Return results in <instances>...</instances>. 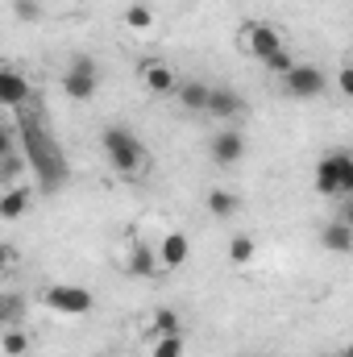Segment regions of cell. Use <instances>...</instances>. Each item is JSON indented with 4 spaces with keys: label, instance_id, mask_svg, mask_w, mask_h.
<instances>
[{
    "label": "cell",
    "instance_id": "6da1fadb",
    "mask_svg": "<svg viewBox=\"0 0 353 357\" xmlns=\"http://www.w3.org/2000/svg\"><path fill=\"white\" fill-rule=\"evenodd\" d=\"M100 154L112 167V175H121V178H142L150 171V150L125 125H104L100 129Z\"/></svg>",
    "mask_w": 353,
    "mask_h": 357
},
{
    "label": "cell",
    "instance_id": "7a4b0ae2",
    "mask_svg": "<svg viewBox=\"0 0 353 357\" xmlns=\"http://www.w3.org/2000/svg\"><path fill=\"white\" fill-rule=\"evenodd\" d=\"M316 191L329 199H353V150H329L316 162Z\"/></svg>",
    "mask_w": 353,
    "mask_h": 357
},
{
    "label": "cell",
    "instance_id": "3957f363",
    "mask_svg": "<svg viewBox=\"0 0 353 357\" xmlns=\"http://www.w3.org/2000/svg\"><path fill=\"white\" fill-rule=\"evenodd\" d=\"M237 50H241L246 59H254V63H266V59H274V54L287 50V38H283L278 25L254 17V21H246V25L237 29Z\"/></svg>",
    "mask_w": 353,
    "mask_h": 357
},
{
    "label": "cell",
    "instance_id": "277c9868",
    "mask_svg": "<svg viewBox=\"0 0 353 357\" xmlns=\"http://www.w3.org/2000/svg\"><path fill=\"white\" fill-rule=\"evenodd\" d=\"M38 303H42L46 312H54V316L80 320V316H88L91 307H96V295H91L88 287H80V282H50V287L38 295Z\"/></svg>",
    "mask_w": 353,
    "mask_h": 357
},
{
    "label": "cell",
    "instance_id": "5b68a950",
    "mask_svg": "<svg viewBox=\"0 0 353 357\" xmlns=\"http://www.w3.org/2000/svg\"><path fill=\"white\" fill-rule=\"evenodd\" d=\"M100 79H104V71H100V63H96L91 54H75V59H67V67H63V91H67V100H75V104L96 100Z\"/></svg>",
    "mask_w": 353,
    "mask_h": 357
},
{
    "label": "cell",
    "instance_id": "8992f818",
    "mask_svg": "<svg viewBox=\"0 0 353 357\" xmlns=\"http://www.w3.org/2000/svg\"><path fill=\"white\" fill-rule=\"evenodd\" d=\"M117 266L129 278H154V274H163L158 270V250L146 245V241H125L121 254H117Z\"/></svg>",
    "mask_w": 353,
    "mask_h": 357
},
{
    "label": "cell",
    "instance_id": "52a82bcc",
    "mask_svg": "<svg viewBox=\"0 0 353 357\" xmlns=\"http://www.w3.org/2000/svg\"><path fill=\"white\" fill-rule=\"evenodd\" d=\"M137 84L150 96H175L183 79H179V71L167 59H146V63H137Z\"/></svg>",
    "mask_w": 353,
    "mask_h": 357
},
{
    "label": "cell",
    "instance_id": "ba28073f",
    "mask_svg": "<svg viewBox=\"0 0 353 357\" xmlns=\"http://www.w3.org/2000/svg\"><path fill=\"white\" fill-rule=\"evenodd\" d=\"M324 88H329V75L316 63H295V71L283 79V91L295 96V100H316Z\"/></svg>",
    "mask_w": 353,
    "mask_h": 357
},
{
    "label": "cell",
    "instance_id": "9c48e42d",
    "mask_svg": "<svg viewBox=\"0 0 353 357\" xmlns=\"http://www.w3.org/2000/svg\"><path fill=\"white\" fill-rule=\"evenodd\" d=\"M208 158H212L216 167H237V162L246 158V137H241V129H233V125L216 129L212 142H208Z\"/></svg>",
    "mask_w": 353,
    "mask_h": 357
},
{
    "label": "cell",
    "instance_id": "30bf717a",
    "mask_svg": "<svg viewBox=\"0 0 353 357\" xmlns=\"http://www.w3.org/2000/svg\"><path fill=\"white\" fill-rule=\"evenodd\" d=\"M154 250H158V270H163V274L183 270L187 266V258H191V241H187V233H163Z\"/></svg>",
    "mask_w": 353,
    "mask_h": 357
},
{
    "label": "cell",
    "instance_id": "8fae6325",
    "mask_svg": "<svg viewBox=\"0 0 353 357\" xmlns=\"http://www.w3.org/2000/svg\"><path fill=\"white\" fill-rule=\"evenodd\" d=\"M0 104H4L8 112H21V108L29 104V84H25V75L13 71V67H4V75H0Z\"/></svg>",
    "mask_w": 353,
    "mask_h": 357
},
{
    "label": "cell",
    "instance_id": "7c38bea8",
    "mask_svg": "<svg viewBox=\"0 0 353 357\" xmlns=\"http://www.w3.org/2000/svg\"><path fill=\"white\" fill-rule=\"evenodd\" d=\"M179 108L183 112H200V116H208V100H212V84H204V79H183L175 91Z\"/></svg>",
    "mask_w": 353,
    "mask_h": 357
},
{
    "label": "cell",
    "instance_id": "4fadbf2b",
    "mask_svg": "<svg viewBox=\"0 0 353 357\" xmlns=\"http://www.w3.org/2000/svg\"><path fill=\"white\" fill-rule=\"evenodd\" d=\"M241 112H246V100H241V91H233V88H216V84H212L208 116H216V121H233V116H241Z\"/></svg>",
    "mask_w": 353,
    "mask_h": 357
},
{
    "label": "cell",
    "instance_id": "5bb4252c",
    "mask_svg": "<svg viewBox=\"0 0 353 357\" xmlns=\"http://www.w3.org/2000/svg\"><path fill=\"white\" fill-rule=\"evenodd\" d=\"M29 199H33V191L29 187H21V183H8L4 191H0V216L13 225V220H21L25 216V208H29Z\"/></svg>",
    "mask_w": 353,
    "mask_h": 357
},
{
    "label": "cell",
    "instance_id": "9a60e30c",
    "mask_svg": "<svg viewBox=\"0 0 353 357\" xmlns=\"http://www.w3.org/2000/svg\"><path fill=\"white\" fill-rule=\"evenodd\" d=\"M320 245L329 250V254H353V229L345 225V220H329L324 229H320Z\"/></svg>",
    "mask_w": 353,
    "mask_h": 357
},
{
    "label": "cell",
    "instance_id": "2e32d148",
    "mask_svg": "<svg viewBox=\"0 0 353 357\" xmlns=\"http://www.w3.org/2000/svg\"><path fill=\"white\" fill-rule=\"evenodd\" d=\"M204 208H208L216 220H229V216L241 208V199H237L233 191H225V187H212V191H208V199H204Z\"/></svg>",
    "mask_w": 353,
    "mask_h": 357
},
{
    "label": "cell",
    "instance_id": "e0dca14e",
    "mask_svg": "<svg viewBox=\"0 0 353 357\" xmlns=\"http://www.w3.org/2000/svg\"><path fill=\"white\" fill-rule=\"evenodd\" d=\"M258 258V241L250 237V233H233V241H229V262L233 266H250Z\"/></svg>",
    "mask_w": 353,
    "mask_h": 357
},
{
    "label": "cell",
    "instance_id": "ac0fdd59",
    "mask_svg": "<svg viewBox=\"0 0 353 357\" xmlns=\"http://www.w3.org/2000/svg\"><path fill=\"white\" fill-rule=\"evenodd\" d=\"M121 21H125V29H133V33H150V29H154V8L137 0V4H129V8H125V17H121Z\"/></svg>",
    "mask_w": 353,
    "mask_h": 357
},
{
    "label": "cell",
    "instance_id": "d6986e66",
    "mask_svg": "<svg viewBox=\"0 0 353 357\" xmlns=\"http://www.w3.org/2000/svg\"><path fill=\"white\" fill-rule=\"evenodd\" d=\"M29 333L25 328H17V324H4V337H0V349H4V357H21L29 354Z\"/></svg>",
    "mask_w": 353,
    "mask_h": 357
},
{
    "label": "cell",
    "instance_id": "ffe728a7",
    "mask_svg": "<svg viewBox=\"0 0 353 357\" xmlns=\"http://www.w3.org/2000/svg\"><path fill=\"white\" fill-rule=\"evenodd\" d=\"M146 328H150L154 337H175L179 333V312L175 307H158V312H150Z\"/></svg>",
    "mask_w": 353,
    "mask_h": 357
},
{
    "label": "cell",
    "instance_id": "44dd1931",
    "mask_svg": "<svg viewBox=\"0 0 353 357\" xmlns=\"http://www.w3.org/2000/svg\"><path fill=\"white\" fill-rule=\"evenodd\" d=\"M183 354H187L183 333H175V337H154L150 341V357H183Z\"/></svg>",
    "mask_w": 353,
    "mask_h": 357
},
{
    "label": "cell",
    "instance_id": "7402d4cb",
    "mask_svg": "<svg viewBox=\"0 0 353 357\" xmlns=\"http://www.w3.org/2000/svg\"><path fill=\"white\" fill-rule=\"evenodd\" d=\"M262 67H266V75H278V79H287V75L295 71V54H291V50H283V54L266 59Z\"/></svg>",
    "mask_w": 353,
    "mask_h": 357
},
{
    "label": "cell",
    "instance_id": "603a6c76",
    "mask_svg": "<svg viewBox=\"0 0 353 357\" xmlns=\"http://www.w3.org/2000/svg\"><path fill=\"white\" fill-rule=\"evenodd\" d=\"M333 84H337V91H341L345 100H353V63H345V67L333 75Z\"/></svg>",
    "mask_w": 353,
    "mask_h": 357
},
{
    "label": "cell",
    "instance_id": "cb8c5ba5",
    "mask_svg": "<svg viewBox=\"0 0 353 357\" xmlns=\"http://www.w3.org/2000/svg\"><path fill=\"white\" fill-rule=\"evenodd\" d=\"M17 307H21V299H17V295H4V299H0V312H4V324H17Z\"/></svg>",
    "mask_w": 353,
    "mask_h": 357
},
{
    "label": "cell",
    "instance_id": "d4e9b609",
    "mask_svg": "<svg viewBox=\"0 0 353 357\" xmlns=\"http://www.w3.org/2000/svg\"><path fill=\"white\" fill-rule=\"evenodd\" d=\"M38 13H42L38 0H17V17H21V21H38Z\"/></svg>",
    "mask_w": 353,
    "mask_h": 357
},
{
    "label": "cell",
    "instance_id": "484cf974",
    "mask_svg": "<svg viewBox=\"0 0 353 357\" xmlns=\"http://www.w3.org/2000/svg\"><path fill=\"white\" fill-rule=\"evenodd\" d=\"M337 220H345L353 229V199H341V212H337Z\"/></svg>",
    "mask_w": 353,
    "mask_h": 357
},
{
    "label": "cell",
    "instance_id": "4316f807",
    "mask_svg": "<svg viewBox=\"0 0 353 357\" xmlns=\"http://www.w3.org/2000/svg\"><path fill=\"white\" fill-rule=\"evenodd\" d=\"M341 354H350V357H353V341H350V345H345V349H341Z\"/></svg>",
    "mask_w": 353,
    "mask_h": 357
},
{
    "label": "cell",
    "instance_id": "83f0119b",
    "mask_svg": "<svg viewBox=\"0 0 353 357\" xmlns=\"http://www.w3.org/2000/svg\"><path fill=\"white\" fill-rule=\"evenodd\" d=\"M337 357H350V354H337Z\"/></svg>",
    "mask_w": 353,
    "mask_h": 357
}]
</instances>
